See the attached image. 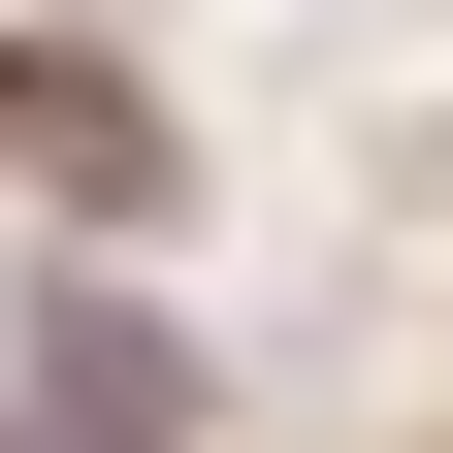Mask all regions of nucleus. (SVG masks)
<instances>
[{"mask_svg": "<svg viewBox=\"0 0 453 453\" xmlns=\"http://www.w3.org/2000/svg\"><path fill=\"white\" fill-rule=\"evenodd\" d=\"M0 453H195V357H162V324H33V357H0Z\"/></svg>", "mask_w": 453, "mask_h": 453, "instance_id": "f257e3e1", "label": "nucleus"}, {"mask_svg": "<svg viewBox=\"0 0 453 453\" xmlns=\"http://www.w3.org/2000/svg\"><path fill=\"white\" fill-rule=\"evenodd\" d=\"M0 162L97 195V226H162V97H97V65H0Z\"/></svg>", "mask_w": 453, "mask_h": 453, "instance_id": "f03ea898", "label": "nucleus"}]
</instances>
